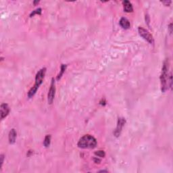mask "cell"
Here are the masks:
<instances>
[{
	"instance_id": "5b68a950",
	"label": "cell",
	"mask_w": 173,
	"mask_h": 173,
	"mask_svg": "<svg viewBox=\"0 0 173 173\" xmlns=\"http://www.w3.org/2000/svg\"><path fill=\"white\" fill-rule=\"evenodd\" d=\"M55 95V81H54V78H53L52 79L50 89H49V90L48 95H47V100H48V103L49 104H52V103H53V102H54Z\"/></svg>"
},
{
	"instance_id": "ba28073f",
	"label": "cell",
	"mask_w": 173,
	"mask_h": 173,
	"mask_svg": "<svg viewBox=\"0 0 173 173\" xmlns=\"http://www.w3.org/2000/svg\"><path fill=\"white\" fill-rule=\"evenodd\" d=\"M16 135H17V133H16V130L14 129V128H12L10 131V133H9L8 139L10 143L14 144V143H15L16 139Z\"/></svg>"
},
{
	"instance_id": "8992f818",
	"label": "cell",
	"mask_w": 173,
	"mask_h": 173,
	"mask_svg": "<svg viewBox=\"0 0 173 173\" xmlns=\"http://www.w3.org/2000/svg\"><path fill=\"white\" fill-rule=\"evenodd\" d=\"M125 122H126V120H125V118H118V124H117V126H116V128L114 131V135L116 137H118L120 135V133L122 131V127L125 125Z\"/></svg>"
},
{
	"instance_id": "30bf717a",
	"label": "cell",
	"mask_w": 173,
	"mask_h": 173,
	"mask_svg": "<svg viewBox=\"0 0 173 173\" xmlns=\"http://www.w3.org/2000/svg\"><path fill=\"white\" fill-rule=\"evenodd\" d=\"M123 6H124V10L126 12H132L133 11V8L131 3L129 1H124L122 2Z\"/></svg>"
},
{
	"instance_id": "4fadbf2b",
	"label": "cell",
	"mask_w": 173,
	"mask_h": 173,
	"mask_svg": "<svg viewBox=\"0 0 173 173\" xmlns=\"http://www.w3.org/2000/svg\"><path fill=\"white\" fill-rule=\"evenodd\" d=\"M35 14H39V15H41V8H38V9H37V10H35L33 11V12L31 13V14H30V16L32 17V16H35Z\"/></svg>"
},
{
	"instance_id": "6da1fadb",
	"label": "cell",
	"mask_w": 173,
	"mask_h": 173,
	"mask_svg": "<svg viewBox=\"0 0 173 173\" xmlns=\"http://www.w3.org/2000/svg\"><path fill=\"white\" fill-rule=\"evenodd\" d=\"M97 146V140L90 135H85L80 139L78 146L82 149H93Z\"/></svg>"
},
{
	"instance_id": "ffe728a7",
	"label": "cell",
	"mask_w": 173,
	"mask_h": 173,
	"mask_svg": "<svg viewBox=\"0 0 173 173\" xmlns=\"http://www.w3.org/2000/svg\"><path fill=\"white\" fill-rule=\"evenodd\" d=\"M101 172H107V170H101V171H99Z\"/></svg>"
},
{
	"instance_id": "3957f363",
	"label": "cell",
	"mask_w": 173,
	"mask_h": 173,
	"mask_svg": "<svg viewBox=\"0 0 173 173\" xmlns=\"http://www.w3.org/2000/svg\"><path fill=\"white\" fill-rule=\"evenodd\" d=\"M138 32L139 33L141 37H142L144 39L147 41V42L150 44H154V39L153 38V36L150 34L147 30L145 29L143 27H139L138 28Z\"/></svg>"
},
{
	"instance_id": "ac0fdd59",
	"label": "cell",
	"mask_w": 173,
	"mask_h": 173,
	"mask_svg": "<svg viewBox=\"0 0 173 173\" xmlns=\"http://www.w3.org/2000/svg\"><path fill=\"white\" fill-rule=\"evenodd\" d=\"M169 30H170V33H172V23L171 24H170L169 25Z\"/></svg>"
},
{
	"instance_id": "2e32d148",
	"label": "cell",
	"mask_w": 173,
	"mask_h": 173,
	"mask_svg": "<svg viewBox=\"0 0 173 173\" xmlns=\"http://www.w3.org/2000/svg\"><path fill=\"white\" fill-rule=\"evenodd\" d=\"M0 159H1V168H2V165H3V163H4V154H2L0 156Z\"/></svg>"
},
{
	"instance_id": "277c9868",
	"label": "cell",
	"mask_w": 173,
	"mask_h": 173,
	"mask_svg": "<svg viewBox=\"0 0 173 173\" xmlns=\"http://www.w3.org/2000/svg\"><path fill=\"white\" fill-rule=\"evenodd\" d=\"M45 73H46V68H43L39 70V72L37 73L36 76H35V84L34 86H37V88L39 87V86L42 84L43 81V78L45 77Z\"/></svg>"
},
{
	"instance_id": "52a82bcc",
	"label": "cell",
	"mask_w": 173,
	"mask_h": 173,
	"mask_svg": "<svg viewBox=\"0 0 173 173\" xmlns=\"http://www.w3.org/2000/svg\"><path fill=\"white\" fill-rule=\"evenodd\" d=\"M0 113H1V120H4L10 113V107L7 104H2L0 108Z\"/></svg>"
},
{
	"instance_id": "9c48e42d",
	"label": "cell",
	"mask_w": 173,
	"mask_h": 173,
	"mask_svg": "<svg viewBox=\"0 0 173 173\" xmlns=\"http://www.w3.org/2000/svg\"><path fill=\"white\" fill-rule=\"evenodd\" d=\"M119 24L121 26V27L123 28L124 29H128L130 26H131L129 20L127 18H122L120 20Z\"/></svg>"
},
{
	"instance_id": "8fae6325",
	"label": "cell",
	"mask_w": 173,
	"mask_h": 173,
	"mask_svg": "<svg viewBox=\"0 0 173 173\" xmlns=\"http://www.w3.org/2000/svg\"><path fill=\"white\" fill-rule=\"evenodd\" d=\"M50 142H51V135H47L45 136V139H44V141H43V145L45 147H48L50 145Z\"/></svg>"
},
{
	"instance_id": "7c38bea8",
	"label": "cell",
	"mask_w": 173,
	"mask_h": 173,
	"mask_svg": "<svg viewBox=\"0 0 173 173\" xmlns=\"http://www.w3.org/2000/svg\"><path fill=\"white\" fill-rule=\"evenodd\" d=\"M66 64H62V66H61L60 73L59 74H58V75L57 76V81L60 79L61 77L62 76L64 73L65 72V70H66Z\"/></svg>"
},
{
	"instance_id": "d6986e66",
	"label": "cell",
	"mask_w": 173,
	"mask_h": 173,
	"mask_svg": "<svg viewBox=\"0 0 173 173\" xmlns=\"http://www.w3.org/2000/svg\"><path fill=\"white\" fill-rule=\"evenodd\" d=\"M39 2H38V1H37V2H33V4H35V5H36L37 4H39Z\"/></svg>"
},
{
	"instance_id": "7a4b0ae2",
	"label": "cell",
	"mask_w": 173,
	"mask_h": 173,
	"mask_svg": "<svg viewBox=\"0 0 173 173\" xmlns=\"http://www.w3.org/2000/svg\"><path fill=\"white\" fill-rule=\"evenodd\" d=\"M168 60H165L163 65L162 69V74L160 76V81H161L162 91L165 92L168 89Z\"/></svg>"
},
{
	"instance_id": "9a60e30c",
	"label": "cell",
	"mask_w": 173,
	"mask_h": 173,
	"mask_svg": "<svg viewBox=\"0 0 173 173\" xmlns=\"http://www.w3.org/2000/svg\"><path fill=\"white\" fill-rule=\"evenodd\" d=\"M163 4L166 6H169L171 4V1H164V2H161Z\"/></svg>"
},
{
	"instance_id": "e0dca14e",
	"label": "cell",
	"mask_w": 173,
	"mask_h": 173,
	"mask_svg": "<svg viewBox=\"0 0 173 173\" xmlns=\"http://www.w3.org/2000/svg\"><path fill=\"white\" fill-rule=\"evenodd\" d=\"M100 161L101 160L99 159H97V158H95V157L94 158V162H95V163H99L100 162Z\"/></svg>"
},
{
	"instance_id": "5bb4252c",
	"label": "cell",
	"mask_w": 173,
	"mask_h": 173,
	"mask_svg": "<svg viewBox=\"0 0 173 173\" xmlns=\"http://www.w3.org/2000/svg\"><path fill=\"white\" fill-rule=\"evenodd\" d=\"M95 155L97 156V157H105V152H104V151L99 150L97 151L96 152H95Z\"/></svg>"
}]
</instances>
